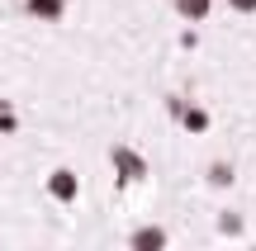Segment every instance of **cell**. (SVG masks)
Returning a JSON list of instances; mask_svg holds the SVG:
<instances>
[{"instance_id": "obj_1", "label": "cell", "mask_w": 256, "mask_h": 251, "mask_svg": "<svg viewBox=\"0 0 256 251\" xmlns=\"http://www.w3.org/2000/svg\"><path fill=\"white\" fill-rule=\"evenodd\" d=\"M110 166H114V180H119V185L147 180V157L138 147H128V142H114V147H110Z\"/></svg>"}, {"instance_id": "obj_5", "label": "cell", "mask_w": 256, "mask_h": 251, "mask_svg": "<svg viewBox=\"0 0 256 251\" xmlns=\"http://www.w3.org/2000/svg\"><path fill=\"white\" fill-rule=\"evenodd\" d=\"M171 5H176V14H180L185 24H204L209 9H214V0H171Z\"/></svg>"}, {"instance_id": "obj_8", "label": "cell", "mask_w": 256, "mask_h": 251, "mask_svg": "<svg viewBox=\"0 0 256 251\" xmlns=\"http://www.w3.org/2000/svg\"><path fill=\"white\" fill-rule=\"evenodd\" d=\"M19 128V114H14V104H5L0 100V133H14Z\"/></svg>"}, {"instance_id": "obj_6", "label": "cell", "mask_w": 256, "mask_h": 251, "mask_svg": "<svg viewBox=\"0 0 256 251\" xmlns=\"http://www.w3.org/2000/svg\"><path fill=\"white\" fill-rule=\"evenodd\" d=\"M128 247L133 251H156V247H166V233L162 228H138V233L128 237Z\"/></svg>"}, {"instance_id": "obj_4", "label": "cell", "mask_w": 256, "mask_h": 251, "mask_svg": "<svg viewBox=\"0 0 256 251\" xmlns=\"http://www.w3.org/2000/svg\"><path fill=\"white\" fill-rule=\"evenodd\" d=\"M66 9H72V0H24V14L38 24H62Z\"/></svg>"}, {"instance_id": "obj_9", "label": "cell", "mask_w": 256, "mask_h": 251, "mask_svg": "<svg viewBox=\"0 0 256 251\" xmlns=\"http://www.w3.org/2000/svg\"><path fill=\"white\" fill-rule=\"evenodd\" d=\"M218 233H232V237H238V233H242V218H238V214H223V218H218Z\"/></svg>"}, {"instance_id": "obj_2", "label": "cell", "mask_w": 256, "mask_h": 251, "mask_svg": "<svg viewBox=\"0 0 256 251\" xmlns=\"http://www.w3.org/2000/svg\"><path fill=\"white\" fill-rule=\"evenodd\" d=\"M43 185H48V195H52L57 204H76V199H81V176H76L72 166H57Z\"/></svg>"}, {"instance_id": "obj_10", "label": "cell", "mask_w": 256, "mask_h": 251, "mask_svg": "<svg viewBox=\"0 0 256 251\" xmlns=\"http://www.w3.org/2000/svg\"><path fill=\"white\" fill-rule=\"evenodd\" d=\"M232 14H256V0H228Z\"/></svg>"}, {"instance_id": "obj_3", "label": "cell", "mask_w": 256, "mask_h": 251, "mask_svg": "<svg viewBox=\"0 0 256 251\" xmlns=\"http://www.w3.org/2000/svg\"><path fill=\"white\" fill-rule=\"evenodd\" d=\"M166 109L180 119L185 133H204V128H209V109H200V104H185V95H171V100H166Z\"/></svg>"}, {"instance_id": "obj_7", "label": "cell", "mask_w": 256, "mask_h": 251, "mask_svg": "<svg viewBox=\"0 0 256 251\" xmlns=\"http://www.w3.org/2000/svg\"><path fill=\"white\" fill-rule=\"evenodd\" d=\"M232 180H238V171H232V161H209V185H214V190H228Z\"/></svg>"}]
</instances>
